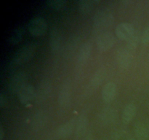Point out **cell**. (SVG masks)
I'll list each match as a JSON object with an SVG mask.
<instances>
[{
  "label": "cell",
  "instance_id": "cell-1",
  "mask_svg": "<svg viewBox=\"0 0 149 140\" xmlns=\"http://www.w3.org/2000/svg\"><path fill=\"white\" fill-rule=\"evenodd\" d=\"M36 48H37V44L35 42H30L22 46L14 54L11 61L9 63L8 68H15L29 61L36 52Z\"/></svg>",
  "mask_w": 149,
  "mask_h": 140
},
{
  "label": "cell",
  "instance_id": "cell-2",
  "mask_svg": "<svg viewBox=\"0 0 149 140\" xmlns=\"http://www.w3.org/2000/svg\"><path fill=\"white\" fill-rule=\"evenodd\" d=\"M114 21V18L111 12L106 9L97 12L93 18V27L95 30L103 32L104 29L111 26Z\"/></svg>",
  "mask_w": 149,
  "mask_h": 140
},
{
  "label": "cell",
  "instance_id": "cell-3",
  "mask_svg": "<svg viewBox=\"0 0 149 140\" xmlns=\"http://www.w3.org/2000/svg\"><path fill=\"white\" fill-rule=\"evenodd\" d=\"M27 76L24 71L15 72L8 83V90L11 93H17L27 83Z\"/></svg>",
  "mask_w": 149,
  "mask_h": 140
},
{
  "label": "cell",
  "instance_id": "cell-4",
  "mask_svg": "<svg viewBox=\"0 0 149 140\" xmlns=\"http://www.w3.org/2000/svg\"><path fill=\"white\" fill-rule=\"evenodd\" d=\"M47 24L43 18L36 16L31 19L28 25V29L31 34L33 36H39L45 33Z\"/></svg>",
  "mask_w": 149,
  "mask_h": 140
},
{
  "label": "cell",
  "instance_id": "cell-5",
  "mask_svg": "<svg viewBox=\"0 0 149 140\" xmlns=\"http://www.w3.org/2000/svg\"><path fill=\"white\" fill-rule=\"evenodd\" d=\"M115 42V36L111 32H100L97 35L96 45L100 51L104 52L113 46Z\"/></svg>",
  "mask_w": 149,
  "mask_h": 140
},
{
  "label": "cell",
  "instance_id": "cell-6",
  "mask_svg": "<svg viewBox=\"0 0 149 140\" xmlns=\"http://www.w3.org/2000/svg\"><path fill=\"white\" fill-rule=\"evenodd\" d=\"M115 32L120 39L128 40L135 33V29L131 23L122 22L116 26Z\"/></svg>",
  "mask_w": 149,
  "mask_h": 140
},
{
  "label": "cell",
  "instance_id": "cell-7",
  "mask_svg": "<svg viewBox=\"0 0 149 140\" xmlns=\"http://www.w3.org/2000/svg\"><path fill=\"white\" fill-rule=\"evenodd\" d=\"M36 90L34 87L31 84H26L21 90L17 93L19 101L22 104H28L33 99H35Z\"/></svg>",
  "mask_w": 149,
  "mask_h": 140
},
{
  "label": "cell",
  "instance_id": "cell-8",
  "mask_svg": "<svg viewBox=\"0 0 149 140\" xmlns=\"http://www.w3.org/2000/svg\"><path fill=\"white\" fill-rule=\"evenodd\" d=\"M133 55L128 48L120 49L116 55V61L122 69H127L132 64Z\"/></svg>",
  "mask_w": 149,
  "mask_h": 140
},
{
  "label": "cell",
  "instance_id": "cell-9",
  "mask_svg": "<svg viewBox=\"0 0 149 140\" xmlns=\"http://www.w3.org/2000/svg\"><path fill=\"white\" fill-rule=\"evenodd\" d=\"M71 99V85L68 82H65L61 86L58 94V103L60 106L65 108L68 106Z\"/></svg>",
  "mask_w": 149,
  "mask_h": 140
},
{
  "label": "cell",
  "instance_id": "cell-10",
  "mask_svg": "<svg viewBox=\"0 0 149 140\" xmlns=\"http://www.w3.org/2000/svg\"><path fill=\"white\" fill-rule=\"evenodd\" d=\"M51 93V85L47 81H42L38 85L37 88L36 90V96L35 99L36 102H45L48 99Z\"/></svg>",
  "mask_w": 149,
  "mask_h": 140
},
{
  "label": "cell",
  "instance_id": "cell-11",
  "mask_svg": "<svg viewBox=\"0 0 149 140\" xmlns=\"http://www.w3.org/2000/svg\"><path fill=\"white\" fill-rule=\"evenodd\" d=\"M117 86L113 82H109L103 86L101 95L103 102L106 103L112 102L116 94Z\"/></svg>",
  "mask_w": 149,
  "mask_h": 140
},
{
  "label": "cell",
  "instance_id": "cell-12",
  "mask_svg": "<svg viewBox=\"0 0 149 140\" xmlns=\"http://www.w3.org/2000/svg\"><path fill=\"white\" fill-rule=\"evenodd\" d=\"M117 118V112L113 108L106 107L102 109L98 115L99 120L100 123L106 125L111 124L116 120Z\"/></svg>",
  "mask_w": 149,
  "mask_h": 140
},
{
  "label": "cell",
  "instance_id": "cell-13",
  "mask_svg": "<svg viewBox=\"0 0 149 140\" xmlns=\"http://www.w3.org/2000/svg\"><path fill=\"white\" fill-rule=\"evenodd\" d=\"M76 127V121L74 119L70 120L65 123L60 125L56 130V135L61 138H66L71 136Z\"/></svg>",
  "mask_w": 149,
  "mask_h": 140
},
{
  "label": "cell",
  "instance_id": "cell-14",
  "mask_svg": "<svg viewBox=\"0 0 149 140\" xmlns=\"http://www.w3.org/2000/svg\"><path fill=\"white\" fill-rule=\"evenodd\" d=\"M61 35L57 28H52L49 33V46L51 51L53 52H58L61 47Z\"/></svg>",
  "mask_w": 149,
  "mask_h": 140
},
{
  "label": "cell",
  "instance_id": "cell-15",
  "mask_svg": "<svg viewBox=\"0 0 149 140\" xmlns=\"http://www.w3.org/2000/svg\"><path fill=\"white\" fill-rule=\"evenodd\" d=\"M92 51V44L90 42H86L81 45L78 52L77 61L79 64H83L90 58Z\"/></svg>",
  "mask_w": 149,
  "mask_h": 140
},
{
  "label": "cell",
  "instance_id": "cell-16",
  "mask_svg": "<svg viewBox=\"0 0 149 140\" xmlns=\"http://www.w3.org/2000/svg\"><path fill=\"white\" fill-rule=\"evenodd\" d=\"M137 109L134 104H128L124 108L122 115V119L124 123H129L133 120L136 115Z\"/></svg>",
  "mask_w": 149,
  "mask_h": 140
},
{
  "label": "cell",
  "instance_id": "cell-17",
  "mask_svg": "<svg viewBox=\"0 0 149 140\" xmlns=\"http://www.w3.org/2000/svg\"><path fill=\"white\" fill-rule=\"evenodd\" d=\"M105 75H106V69L104 68H100L97 69L94 74L92 77L91 80L90 81V88H95L97 86L100 85V83L104 79Z\"/></svg>",
  "mask_w": 149,
  "mask_h": 140
},
{
  "label": "cell",
  "instance_id": "cell-18",
  "mask_svg": "<svg viewBox=\"0 0 149 140\" xmlns=\"http://www.w3.org/2000/svg\"><path fill=\"white\" fill-rule=\"evenodd\" d=\"M88 125V119L84 115H80L76 121V133L77 136H81L85 133Z\"/></svg>",
  "mask_w": 149,
  "mask_h": 140
},
{
  "label": "cell",
  "instance_id": "cell-19",
  "mask_svg": "<svg viewBox=\"0 0 149 140\" xmlns=\"http://www.w3.org/2000/svg\"><path fill=\"white\" fill-rule=\"evenodd\" d=\"M135 133L138 140H147L148 138L149 131L142 123H138L135 126Z\"/></svg>",
  "mask_w": 149,
  "mask_h": 140
},
{
  "label": "cell",
  "instance_id": "cell-20",
  "mask_svg": "<svg viewBox=\"0 0 149 140\" xmlns=\"http://www.w3.org/2000/svg\"><path fill=\"white\" fill-rule=\"evenodd\" d=\"M25 33V27L23 26H20L16 28L10 35L9 38V42L13 45L18 43L23 38V34Z\"/></svg>",
  "mask_w": 149,
  "mask_h": 140
},
{
  "label": "cell",
  "instance_id": "cell-21",
  "mask_svg": "<svg viewBox=\"0 0 149 140\" xmlns=\"http://www.w3.org/2000/svg\"><path fill=\"white\" fill-rule=\"evenodd\" d=\"M98 1H90V0H80L78 1L79 10L81 14H87L91 11L94 4Z\"/></svg>",
  "mask_w": 149,
  "mask_h": 140
},
{
  "label": "cell",
  "instance_id": "cell-22",
  "mask_svg": "<svg viewBox=\"0 0 149 140\" xmlns=\"http://www.w3.org/2000/svg\"><path fill=\"white\" fill-rule=\"evenodd\" d=\"M47 4L52 8L55 10H59L65 6L66 4V1L65 0H48Z\"/></svg>",
  "mask_w": 149,
  "mask_h": 140
},
{
  "label": "cell",
  "instance_id": "cell-23",
  "mask_svg": "<svg viewBox=\"0 0 149 140\" xmlns=\"http://www.w3.org/2000/svg\"><path fill=\"white\" fill-rule=\"evenodd\" d=\"M138 41H139V38H138V35L137 33H134V34L130 38L127 40V48L130 50L135 49L137 47L138 44Z\"/></svg>",
  "mask_w": 149,
  "mask_h": 140
},
{
  "label": "cell",
  "instance_id": "cell-24",
  "mask_svg": "<svg viewBox=\"0 0 149 140\" xmlns=\"http://www.w3.org/2000/svg\"><path fill=\"white\" fill-rule=\"evenodd\" d=\"M141 41L145 45L149 44V26L146 28L145 30L143 32L142 36H141Z\"/></svg>",
  "mask_w": 149,
  "mask_h": 140
},
{
  "label": "cell",
  "instance_id": "cell-25",
  "mask_svg": "<svg viewBox=\"0 0 149 140\" xmlns=\"http://www.w3.org/2000/svg\"><path fill=\"white\" fill-rule=\"evenodd\" d=\"M125 134L123 131H117L113 135V140H122L124 139Z\"/></svg>",
  "mask_w": 149,
  "mask_h": 140
},
{
  "label": "cell",
  "instance_id": "cell-26",
  "mask_svg": "<svg viewBox=\"0 0 149 140\" xmlns=\"http://www.w3.org/2000/svg\"><path fill=\"white\" fill-rule=\"evenodd\" d=\"M7 104V98L2 93L0 94V106L2 107Z\"/></svg>",
  "mask_w": 149,
  "mask_h": 140
},
{
  "label": "cell",
  "instance_id": "cell-27",
  "mask_svg": "<svg viewBox=\"0 0 149 140\" xmlns=\"http://www.w3.org/2000/svg\"><path fill=\"white\" fill-rule=\"evenodd\" d=\"M3 136H4V131H3L2 126H1L0 128V139L2 140Z\"/></svg>",
  "mask_w": 149,
  "mask_h": 140
},
{
  "label": "cell",
  "instance_id": "cell-28",
  "mask_svg": "<svg viewBox=\"0 0 149 140\" xmlns=\"http://www.w3.org/2000/svg\"><path fill=\"white\" fill-rule=\"evenodd\" d=\"M127 140H136V139H135L133 136H129L128 137Z\"/></svg>",
  "mask_w": 149,
  "mask_h": 140
},
{
  "label": "cell",
  "instance_id": "cell-29",
  "mask_svg": "<svg viewBox=\"0 0 149 140\" xmlns=\"http://www.w3.org/2000/svg\"><path fill=\"white\" fill-rule=\"evenodd\" d=\"M148 131H149V126H148Z\"/></svg>",
  "mask_w": 149,
  "mask_h": 140
}]
</instances>
